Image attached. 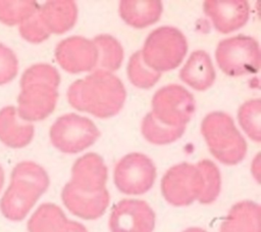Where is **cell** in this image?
Returning a JSON list of instances; mask_svg holds the SVG:
<instances>
[{"instance_id":"4316f807","label":"cell","mask_w":261,"mask_h":232,"mask_svg":"<svg viewBox=\"0 0 261 232\" xmlns=\"http://www.w3.org/2000/svg\"><path fill=\"white\" fill-rule=\"evenodd\" d=\"M39 5L32 0H0V22L6 26L20 25L29 18Z\"/></svg>"},{"instance_id":"d6a6232c","label":"cell","mask_w":261,"mask_h":232,"mask_svg":"<svg viewBox=\"0 0 261 232\" xmlns=\"http://www.w3.org/2000/svg\"><path fill=\"white\" fill-rule=\"evenodd\" d=\"M182 232H208V231H206L205 229L199 228V227H190V228L184 230Z\"/></svg>"},{"instance_id":"e0dca14e","label":"cell","mask_w":261,"mask_h":232,"mask_svg":"<svg viewBox=\"0 0 261 232\" xmlns=\"http://www.w3.org/2000/svg\"><path fill=\"white\" fill-rule=\"evenodd\" d=\"M179 79L197 91L209 89L215 81V71L209 54L204 50L194 51L181 67Z\"/></svg>"},{"instance_id":"8992f818","label":"cell","mask_w":261,"mask_h":232,"mask_svg":"<svg viewBox=\"0 0 261 232\" xmlns=\"http://www.w3.org/2000/svg\"><path fill=\"white\" fill-rule=\"evenodd\" d=\"M100 132L88 118L76 113L59 117L51 126L49 137L52 145L63 153H79L99 138Z\"/></svg>"},{"instance_id":"d4e9b609","label":"cell","mask_w":261,"mask_h":232,"mask_svg":"<svg viewBox=\"0 0 261 232\" xmlns=\"http://www.w3.org/2000/svg\"><path fill=\"white\" fill-rule=\"evenodd\" d=\"M203 178V190L198 198L202 204H209L216 200L221 189V176L217 166L209 160L202 159L197 164Z\"/></svg>"},{"instance_id":"277c9868","label":"cell","mask_w":261,"mask_h":232,"mask_svg":"<svg viewBox=\"0 0 261 232\" xmlns=\"http://www.w3.org/2000/svg\"><path fill=\"white\" fill-rule=\"evenodd\" d=\"M188 52L184 34L173 27H159L147 37L143 50L144 62L153 71L162 73L176 68Z\"/></svg>"},{"instance_id":"484cf974","label":"cell","mask_w":261,"mask_h":232,"mask_svg":"<svg viewBox=\"0 0 261 232\" xmlns=\"http://www.w3.org/2000/svg\"><path fill=\"white\" fill-rule=\"evenodd\" d=\"M126 71L132 84L141 89L152 88L161 77V73L153 71L144 62L141 50L130 56Z\"/></svg>"},{"instance_id":"ffe728a7","label":"cell","mask_w":261,"mask_h":232,"mask_svg":"<svg viewBox=\"0 0 261 232\" xmlns=\"http://www.w3.org/2000/svg\"><path fill=\"white\" fill-rule=\"evenodd\" d=\"M162 11V3L158 0H124L119 3L120 17L136 29H144L155 24Z\"/></svg>"},{"instance_id":"7a4b0ae2","label":"cell","mask_w":261,"mask_h":232,"mask_svg":"<svg viewBox=\"0 0 261 232\" xmlns=\"http://www.w3.org/2000/svg\"><path fill=\"white\" fill-rule=\"evenodd\" d=\"M60 75L48 63H36L21 75L17 97L18 117L29 123L42 121L55 109Z\"/></svg>"},{"instance_id":"9c48e42d","label":"cell","mask_w":261,"mask_h":232,"mask_svg":"<svg viewBox=\"0 0 261 232\" xmlns=\"http://www.w3.org/2000/svg\"><path fill=\"white\" fill-rule=\"evenodd\" d=\"M195 107L193 95L182 86L175 84L160 88L152 98V113L167 126L186 127Z\"/></svg>"},{"instance_id":"3957f363","label":"cell","mask_w":261,"mask_h":232,"mask_svg":"<svg viewBox=\"0 0 261 232\" xmlns=\"http://www.w3.org/2000/svg\"><path fill=\"white\" fill-rule=\"evenodd\" d=\"M201 132L211 154L221 164L234 166L245 158L247 143L227 113H208L202 121Z\"/></svg>"},{"instance_id":"7c38bea8","label":"cell","mask_w":261,"mask_h":232,"mask_svg":"<svg viewBox=\"0 0 261 232\" xmlns=\"http://www.w3.org/2000/svg\"><path fill=\"white\" fill-rule=\"evenodd\" d=\"M203 9L214 28L223 34L244 27L250 12L249 3L245 0H207L203 3Z\"/></svg>"},{"instance_id":"cb8c5ba5","label":"cell","mask_w":261,"mask_h":232,"mask_svg":"<svg viewBox=\"0 0 261 232\" xmlns=\"http://www.w3.org/2000/svg\"><path fill=\"white\" fill-rule=\"evenodd\" d=\"M10 180L20 181L37 188L41 193H45L49 187L50 179L47 172L35 161L23 160L18 163L12 170Z\"/></svg>"},{"instance_id":"603a6c76","label":"cell","mask_w":261,"mask_h":232,"mask_svg":"<svg viewBox=\"0 0 261 232\" xmlns=\"http://www.w3.org/2000/svg\"><path fill=\"white\" fill-rule=\"evenodd\" d=\"M92 41L98 52L96 68L110 73L118 69L123 60V49L120 43L110 35H99Z\"/></svg>"},{"instance_id":"4dcf8cb0","label":"cell","mask_w":261,"mask_h":232,"mask_svg":"<svg viewBox=\"0 0 261 232\" xmlns=\"http://www.w3.org/2000/svg\"><path fill=\"white\" fill-rule=\"evenodd\" d=\"M60 232H88V230L83 224L68 220Z\"/></svg>"},{"instance_id":"44dd1931","label":"cell","mask_w":261,"mask_h":232,"mask_svg":"<svg viewBox=\"0 0 261 232\" xmlns=\"http://www.w3.org/2000/svg\"><path fill=\"white\" fill-rule=\"evenodd\" d=\"M63 211L56 204H41L28 221V232H60L67 223Z\"/></svg>"},{"instance_id":"7402d4cb","label":"cell","mask_w":261,"mask_h":232,"mask_svg":"<svg viewBox=\"0 0 261 232\" xmlns=\"http://www.w3.org/2000/svg\"><path fill=\"white\" fill-rule=\"evenodd\" d=\"M185 130L186 127L164 125L155 118L152 111L144 117L141 125V131L144 138L155 145H165L176 141L182 136Z\"/></svg>"},{"instance_id":"ac0fdd59","label":"cell","mask_w":261,"mask_h":232,"mask_svg":"<svg viewBox=\"0 0 261 232\" xmlns=\"http://www.w3.org/2000/svg\"><path fill=\"white\" fill-rule=\"evenodd\" d=\"M38 12L50 35H59L69 31L77 17L75 2L70 0L48 1L39 6Z\"/></svg>"},{"instance_id":"83f0119b","label":"cell","mask_w":261,"mask_h":232,"mask_svg":"<svg viewBox=\"0 0 261 232\" xmlns=\"http://www.w3.org/2000/svg\"><path fill=\"white\" fill-rule=\"evenodd\" d=\"M261 101L252 99L245 102L238 111V120L245 133L255 142L261 141Z\"/></svg>"},{"instance_id":"f546056e","label":"cell","mask_w":261,"mask_h":232,"mask_svg":"<svg viewBox=\"0 0 261 232\" xmlns=\"http://www.w3.org/2000/svg\"><path fill=\"white\" fill-rule=\"evenodd\" d=\"M18 73V59L14 51L0 43V86L11 82Z\"/></svg>"},{"instance_id":"1f68e13d","label":"cell","mask_w":261,"mask_h":232,"mask_svg":"<svg viewBox=\"0 0 261 232\" xmlns=\"http://www.w3.org/2000/svg\"><path fill=\"white\" fill-rule=\"evenodd\" d=\"M4 180H5V174H4V170L2 168V166L0 165V192L3 188V185H4Z\"/></svg>"},{"instance_id":"8fae6325","label":"cell","mask_w":261,"mask_h":232,"mask_svg":"<svg viewBox=\"0 0 261 232\" xmlns=\"http://www.w3.org/2000/svg\"><path fill=\"white\" fill-rule=\"evenodd\" d=\"M55 58L68 73L77 74L96 68L98 52L93 41L84 37H68L56 46Z\"/></svg>"},{"instance_id":"f1b7e54d","label":"cell","mask_w":261,"mask_h":232,"mask_svg":"<svg viewBox=\"0 0 261 232\" xmlns=\"http://www.w3.org/2000/svg\"><path fill=\"white\" fill-rule=\"evenodd\" d=\"M18 32L25 41L33 44L41 43L47 40L50 36V33L47 31L40 18L38 9L29 18L19 25Z\"/></svg>"},{"instance_id":"6da1fadb","label":"cell","mask_w":261,"mask_h":232,"mask_svg":"<svg viewBox=\"0 0 261 232\" xmlns=\"http://www.w3.org/2000/svg\"><path fill=\"white\" fill-rule=\"evenodd\" d=\"M125 96L121 81L112 73L102 69H96L73 82L67 90V100L73 108L99 119L117 114L123 106Z\"/></svg>"},{"instance_id":"d6986e66","label":"cell","mask_w":261,"mask_h":232,"mask_svg":"<svg viewBox=\"0 0 261 232\" xmlns=\"http://www.w3.org/2000/svg\"><path fill=\"white\" fill-rule=\"evenodd\" d=\"M219 232H261L259 204L252 200L234 203L222 221Z\"/></svg>"},{"instance_id":"ba28073f","label":"cell","mask_w":261,"mask_h":232,"mask_svg":"<svg viewBox=\"0 0 261 232\" xmlns=\"http://www.w3.org/2000/svg\"><path fill=\"white\" fill-rule=\"evenodd\" d=\"M156 175V167L149 156L132 152L116 164L113 181L120 192L127 195H141L152 188Z\"/></svg>"},{"instance_id":"52a82bcc","label":"cell","mask_w":261,"mask_h":232,"mask_svg":"<svg viewBox=\"0 0 261 232\" xmlns=\"http://www.w3.org/2000/svg\"><path fill=\"white\" fill-rule=\"evenodd\" d=\"M161 193L174 206H187L198 200L203 190V178L197 165L177 164L161 179Z\"/></svg>"},{"instance_id":"2e32d148","label":"cell","mask_w":261,"mask_h":232,"mask_svg":"<svg viewBox=\"0 0 261 232\" xmlns=\"http://www.w3.org/2000/svg\"><path fill=\"white\" fill-rule=\"evenodd\" d=\"M35 129L22 121L12 105L0 109V141L10 148H22L31 143Z\"/></svg>"},{"instance_id":"30bf717a","label":"cell","mask_w":261,"mask_h":232,"mask_svg":"<svg viewBox=\"0 0 261 232\" xmlns=\"http://www.w3.org/2000/svg\"><path fill=\"white\" fill-rule=\"evenodd\" d=\"M156 216L144 200L126 198L118 201L109 216L110 232H153Z\"/></svg>"},{"instance_id":"4fadbf2b","label":"cell","mask_w":261,"mask_h":232,"mask_svg":"<svg viewBox=\"0 0 261 232\" xmlns=\"http://www.w3.org/2000/svg\"><path fill=\"white\" fill-rule=\"evenodd\" d=\"M65 207L74 216L84 220L100 218L106 211L110 196L107 189L95 193L83 192L67 182L61 191Z\"/></svg>"},{"instance_id":"9a60e30c","label":"cell","mask_w":261,"mask_h":232,"mask_svg":"<svg viewBox=\"0 0 261 232\" xmlns=\"http://www.w3.org/2000/svg\"><path fill=\"white\" fill-rule=\"evenodd\" d=\"M43 193L37 188L15 180L10 183L0 199V211L7 220L18 222L23 220Z\"/></svg>"},{"instance_id":"5bb4252c","label":"cell","mask_w":261,"mask_h":232,"mask_svg":"<svg viewBox=\"0 0 261 232\" xmlns=\"http://www.w3.org/2000/svg\"><path fill=\"white\" fill-rule=\"evenodd\" d=\"M107 177L108 171L103 158L97 153L90 152L75 160L69 183L83 192L95 193L106 189Z\"/></svg>"},{"instance_id":"5b68a950","label":"cell","mask_w":261,"mask_h":232,"mask_svg":"<svg viewBox=\"0 0 261 232\" xmlns=\"http://www.w3.org/2000/svg\"><path fill=\"white\" fill-rule=\"evenodd\" d=\"M215 58L219 68L227 76L255 74L260 63L259 43L255 38L245 35L224 39L216 47Z\"/></svg>"}]
</instances>
